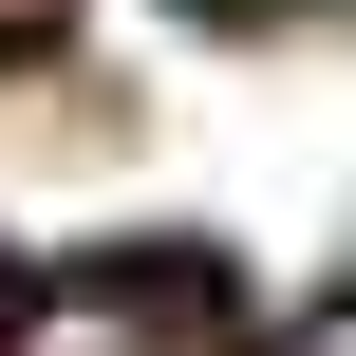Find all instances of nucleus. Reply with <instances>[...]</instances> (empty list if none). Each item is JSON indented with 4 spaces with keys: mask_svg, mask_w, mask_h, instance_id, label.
I'll list each match as a JSON object with an SVG mask.
<instances>
[{
    "mask_svg": "<svg viewBox=\"0 0 356 356\" xmlns=\"http://www.w3.org/2000/svg\"><path fill=\"white\" fill-rule=\"evenodd\" d=\"M300 356H356V300H319V338H300Z\"/></svg>",
    "mask_w": 356,
    "mask_h": 356,
    "instance_id": "nucleus-1",
    "label": "nucleus"
}]
</instances>
